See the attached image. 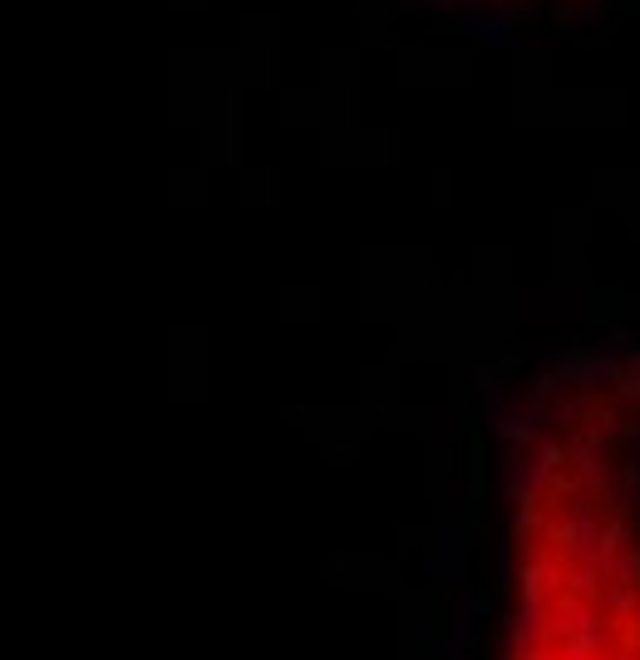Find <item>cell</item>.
Listing matches in <instances>:
<instances>
[{
	"mask_svg": "<svg viewBox=\"0 0 640 660\" xmlns=\"http://www.w3.org/2000/svg\"><path fill=\"white\" fill-rule=\"evenodd\" d=\"M498 660H640V340L542 370L502 414Z\"/></svg>",
	"mask_w": 640,
	"mask_h": 660,
	"instance_id": "obj_1",
	"label": "cell"
},
{
	"mask_svg": "<svg viewBox=\"0 0 640 660\" xmlns=\"http://www.w3.org/2000/svg\"><path fill=\"white\" fill-rule=\"evenodd\" d=\"M453 10H473V15H581L596 0H443Z\"/></svg>",
	"mask_w": 640,
	"mask_h": 660,
	"instance_id": "obj_2",
	"label": "cell"
}]
</instances>
